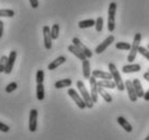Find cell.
Here are the masks:
<instances>
[{"label": "cell", "mask_w": 149, "mask_h": 140, "mask_svg": "<svg viewBox=\"0 0 149 140\" xmlns=\"http://www.w3.org/2000/svg\"><path fill=\"white\" fill-rule=\"evenodd\" d=\"M8 57L7 56H2L0 58V73H3L6 70V65H7Z\"/></svg>", "instance_id": "31"}, {"label": "cell", "mask_w": 149, "mask_h": 140, "mask_svg": "<svg viewBox=\"0 0 149 140\" xmlns=\"http://www.w3.org/2000/svg\"><path fill=\"white\" fill-rule=\"evenodd\" d=\"M72 82H71L70 78H65V79H61L57 80L55 84H54V87L56 89H61V88H66V87H70Z\"/></svg>", "instance_id": "20"}, {"label": "cell", "mask_w": 149, "mask_h": 140, "mask_svg": "<svg viewBox=\"0 0 149 140\" xmlns=\"http://www.w3.org/2000/svg\"><path fill=\"white\" fill-rule=\"evenodd\" d=\"M132 83H133V86H134L135 92H136L137 97L138 98H143V97H144V94H145V91H144V89H143V86H142V84H141V82H139V79H138V78H135Z\"/></svg>", "instance_id": "19"}, {"label": "cell", "mask_w": 149, "mask_h": 140, "mask_svg": "<svg viewBox=\"0 0 149 140\" xmlns=\"http://www.w3.org/2000/svg\"><path fill=\"white\" fill-rule=\"evenodd\" d=\"M138 52L141 53L143 57L145 58L146 60L149 61V49L148 48H145V47H141V46H139V48H138Z\"/></svg>", "instance_id": "30"}, {"label": "cell", "mask_w": 149, "mask_h": 140, "mask_svg": "<svg viewBox=\"0 0 149 140\" xmlns=\"http://www.w3.org/2000/svg\"><path fill=\"white\" fill-rule=\"evenodd\" d=\"M16 56H17V53L15 50H12L10 54H9V57H8V61H7V65H6V70H4V73L6 74H11L12 70H13V66L15 64V60H16Z\"/></svg>", "instance_id": "10"}, {"label": "cell", "mask_w": 149, "mask_h": 140, "mask_svg": "<svg viewBox=\"0 0 149 140\" xmlns=\"http://www.w3.org/2000/svg\"><path fill=\"white\" fill-rule=\"evenodd\" d=\"M77 88H78L80 95H81V97L83 98L84 102H86V108L92 109L94 106V102H93V100H92L91 95H90L89 91H88V89L86 88V85H84V83H83L82 80H78V82H77Z\"/></svg>", "instance_id": "2"}, {"label": "cell", "mask_w": 149, "mask_h": 140, "mask_svg": "<svg viewBox=\"0 0 149 140\" xmlns=\"http://www.w3.org/2000/svg\"><path fill=\"white\" fill-rule=\"evenodd\" d=\"M116 12H117V4L110 2L108 7V21H107V27L110 33H112L116 28Z\"/></svg>", "instance_id": "4"}, {"label": "cell", "mask_w": 149, "mask_h": 140, "mask_svg": "<svg viewBox=\"0 0 149 140\" xmlns=\"http://www.w3.org/2000/svg\"><path fill=\"white\" fill-rule=\"evenodd\" d=\"M68 51L70 53H72L74 57H77L79 59V60H81V61H83L84 59H86V54L82 52L81 50L79 49L77 46H74V44L72 45H70V46H68Z\"/></svg>", "instance_id": "13"}, {"label": "cell", "mask_w": 149, "mask_h": 140, "mask_svg": "<svg viewBox=\"0 0 149 140\" xmlns=\"http://www.w3.org/2000/svg\"><path fill=\"white\" fill-rule=\"evenodd\" d=\"M90 80V88H91V97H92V100H93L94 103L97 102L98 100V85H97V80L94 76H91L89 78Z\"/></svg>", "instance_id": "7"}, {"label": "cell", "mask_w": 149, "mask_h": 140, "mask_svg": "<svg viewBox=\"0 0 149 140\" xmlns=\"http://www.w3.org/2000/svg\"><path fill=\"white\" fill-rule=\"evenodd\" d=\"M97 85L103 88H108V89H113L116 88V84L111 79H101L97 82Z\"/></svg>", "instance_id": "21"}, {"label": "cell", "mask_w": 149, "mask_h": 140, "mask_svg": "<svg viewBox=\"0 0 149 140\" xmlns=\"http://www.w3.org/2000/svg\"><path fill=\"white\" fill-rule=\"evenodd\" d=\"M58 35H60V25L58 24H54L51 27V37L52 39H57L58 38Z\"/></svg>", "instance_id": "27"}, {"label": "cell", "mask_w": 149, "mask_h": 140, "mask_svg": "<svg viewBox=\"0 0 149 140\" xmlns=\"http://www.w3.org/2000/svg\"><path fill=\"white\" fill-rule=\"evenodd\" d=\"M147 48H148V49H149V44H148V46H147Z\"/></svg>", "instance_id": "39"}, {"label": "cell", "mask_w": 149, "mask_h": 140, "mask_svg": "<svg viewBox=\"0 0 149 140\" xmlns=\"http://www.w3.org/2000/svg\"><path fill=\"white\" fill-rule=\"evenodd\" d=\"M36 95H37V99L39 101H42L45 99V86L43 83L37 84V88H36Z\"/></svg>", "instance_id": "22"}, {"label": "cell", "mask_w": 149, "mask_h": 140, "mask_svg": "<svg viewBox=\"0 0 149 140\" xmlns=\"http://www.w3.org/2000/svg\"><path fill=\"white\" fill-rule=\"evenodd\" d=\"M117 122H118V124H119L121 127H122L127 133H132V130H133V127L131 125L130 123L125 120V118L123 117V116H119V117L117 118Z\"/></svg>", "instance_id": "18"}, {"label": "cell", "mask_w": 149, "mask_h": 140, "mask_svg": "<svg viewBox=\"0 0 149 140\" xmlns=\"http://www.w3.org/2000/svg\"><path fill=\"white\" fill-rule=\"evenodd\" d=\"M10 130V127L7 125V124H4L2 122H0V132H2V133H8Z\"/></svg>", "instance_id": "33"}, {"label": "cell", "mask_w": 149, "mask_h": 140, "mask_svg": "<svg viewBox=\"0 0 149 140\" xmlns=\"http://www.w3.org/2000/svg\"><path fill=\"white\" fill-rule=\"evenodd\" d=\"M43 80H45V72L42 70H38L36 74V83L41 84L43 83Z\"/></svg>", "instance_id": "29"}, {"label": "cell", "mask_w": 149, "mask_h": 140, "mask_svg": "<svg viewBox=\"0 0 149 140\" xmlns=\"http://www.w3.org/2000/svg\"><path fill=\"white\" fill-rule=\"evenodd\" d=\"M143 77H144V78H145L147 82H149V71H148V72H146L145 74H144V76H143Z\"/></svg>", "instance_id": "37"}, {"label": "cell", "mask_w": 149, "mask_h": 140, "mask_svg": "<svg viewBox=\"0 0 149 140\" xmlns=\"http://www.w3.org/2000/svg\"><path fill=\"white\" fill-rule=\"evenodd\" d=\"M92 76L100 79H112V75L110 74V72H104L101 70H94L92 72Z\"/></svg>", "instance_id": "15"}, {"label": "cell", "mask_w": 149, "mask_h": 140, "mask_svg": "<svg viewBox=\"0 0 149 140\" xmlns=\"http://www.w3.org/2000/svg\"><path fill=\"white\" fill-rule=\"evenodd\" d=\"M98 95H101L102 98L104 99L107 103H111L112 102V97L109 95L107 91L105 90L104 88L101 87V86H98Z\"/></svg>", "instance_id": "23"}, {"label": "cell", "mask_w": 149, "mask_h": 140, "mask_svg": "<svg viewBox=\"0 0 149 140\" xmlns=\"http://www.w3.org/2000/svg\"><path fill=\"white\" fill-rule=\"evenodd\" d=\"M141 40H142V34L141 33H136L134 36V40H133V44L131 46V51L127 56V62L132 63L133 61L135 60L136 58V54L138 52V48H139V44H141Z\"/></svg>", "instance_id": "3"}, {"label": "cell", "mask_w": 149, "mask_h": 140, "mask_svg": "<svg viewBox=\"0 0 149 140\" xmlns=\"http://www.w3.org/2000/svg\"><path fill=\"white\" fill-rule=\"evenodd\" d=\"M15 12L11 9H0V18H13Z\"/></svg>", "instance_id": "25"}, {"label": "cell", "mask_w": 149, "mask_h": 140, "mask_svg": "<svg viewBox=\"0 0 149 140\" xmlns=\"http://www.w3.org/2000/svg\"><path fill=\"white\" fill-rule=\"evenodd\" d=\"M3 22L0 20V38L2 37V35H3Z\"/></svg>", "instance_id": "35"}, {"label": "cell", "mask_w": 149, "mask_h": 140, "mask_svg": "<svg viewBox=\"0 0 149 140\" xmlns=\"http://www.w3.org/2000/svg\"><path fill=\"white\" fill-rule=\"evenodd\" d=\"M82 73H83V77L86 79H89L91 77V74H92V72H91V64H90V61L88 60V58L82 61Z\"/></svg>", "instance_id": "14"}, {"label": "cell", "mask_w": 149, "mask_h": 140, "mask_svg": "<svg viewBox=\"0 0 149 140\" xmlns=\"http://www.w3.org/2000/svg\"><path fill=\"white\" fill-rule=\"evenodd\" d=\"M145 139H146V140H149V135H148V136H147V137H146Z\"/></svg>", "instance_id": "38"}, {"label": "cell", "mask_w": 149, "mask_h": 140, "mask_svg": "<svg viewBox=\"0 0 149 140\" xmlns=\"http://www.w3.org/2000/svg\"><path fill=\"white\" fill-rule=\"evenodd\" d=\"M95 25V20L93 19H89V20H84V21H80L78 23L79 28H90Z\"/></svg>", "instance_id": "24"}, {"label": "cell", "mask_w": 149, "mask_h": 140, "mask_svg": "<svg viewBox=\"0 0 149 140\" xmlns=\"http://www.w3.org/2000/svg\"><path fill=\"white\" fill-rule=\"evenodd\" d=\"M142 70V66L139 64H127V65H123L122 66V72L124 74H129V73H136L139 72Z\"/></svg>", "instance_id": "17"}, {"label": "cell", "mask_w": 149, "mask_h": 140, "mask_svg": "<svg viewBox=\"0 0 149 140\" xmlns=\"http://www.w3.org/2000/svg\"><path fill=\"white\" fill-rule=\"evenodd\" d=\"M68 95H69V97L74 100V103L78 106L79 109L83 110V109H86V108L84 100H83V98L81 97V95L77 92V90H74V89H72V88H69V89H68Z\"/></svg>", "instance_id": "5"}, {"label": "cell", "mask_w": 149, "mask_h": 140, "mask_svg": "<svg viewBox=\"0 0 149 140\" xmlns=\"http://www.w3.org/2000/svg\"><path fill=\"white\" fill-rule=\"evenodd\" d=\"M95 30L97 33H101L103 30V27H104V19L102 16H98L96 20H95Z\"/></svg>", "instance_id": "26"}, {"label": "cell", "mask_w": 149, "mask_h": 140, "mask_svg": "<svg viewBox=\"0 0 149 140\" xmlns=\"http://www.w3.org/2000/svg\"><path fill=\"white\" fill-rule=\"evenodd\" d=\"M131 44L129 42H119L116 44V49L118 50H130L131 49Z\"/></svg>", "instance_id": "28"}, {"label": "cell", "mask_w": 149, "mask_h": 140, "mask_svg": "<svg viewBox=\"0 0 149 140\" xmlns=\"http://www.w3.org/2000/svg\"><path fill=\"white\" fill-rule=\"evenodd\" d=\"M16 88H17V84L15 83V82H12V83L8 84V86L6 87V92L11 94V92H13L14 90H16Z\"/></svg>", "instance_id": "32"}, {"label": "cell", "mask_w": 149, "mask_h": 140, "mask_svg": "<svg viewBox=\"0 0 149 140\" xmlns=\"http://www.w3.org/2000/svg\"><path fill=\"white\" fill-rule=\"evenodd\" d=\"M125 89L127 91V95H129V99H130L132 102H136L137 101V95H136V92H135V89H134V86H133V83H132V80L127 79L125 80Z\"/></svg>", "instance_id": "11"}, {"label": "cell", "mask_w": 149, "mask_h": 140, "mask_svg": "<svg viewBox=\"0 0 149 140\" xmlns=\"http://www.w3.org/2000/svg\"><path fill=\"white\" fill-rule=\"evenodd\" d=\"M108 68H109L110 74L112 75V79H113V82H115V84H116V87L118 88V90L119 91H123L124 89H125V85H124V83H123L122 77H121V75H120V73H119V71H118L117 66H116V64H113V63H109Z\"/></svg>", "instance_id": "1"}, {"label": "cell", "mask_w": 149, "mask_h": 140, "mask_svg": "<svg viewBox=\"0 0 149 140\" xmlns=\"http://www.w3.org/2000/svg\"><path fill=\"white\" fill-rule=\"evenodd\" d=\"M42 33H43V42H45V47L47 50H50L52 48V37H51V28L45 25L42 28Z\"/></svg>", "instance_id": "9"}, {"label": "cell", "mask_w": 149, "mask_h": 140, "mask_svg": "<svg viewBox=\"0 0 149 140\" xmlns=\"http://www.w3.org/2000/svg\"><path fill=\"white\" fill-rule=\"evenodd\" d=\"M37 120H38V111L36 109H31L29 111V122H28V129L31 133L37 130Z\"/></svg>", "instance_id": "6"}, {"label": "cell", "mask_w": 149, "mask_h": 140, "mask_svg": "<svg viewBox=\"0 0 149 140\" xmlns=\"http://www.w3.org/2000/svg\"><path fill=\"white\" fill-rule=\"evenodd\" d=\"M65 62H66V57L61 56V57L56 58L55 60H53L52 62L48 65V70H49V71H53V70L57 68L60 65H62L63 63H65Z\"/></svg>", "instance_id": "16"}, {"label": "cell", "mask_w": 149, "mask_h": 140, "mask_svg": "<svg viewBox=\"0 0 149 140\" xmlns=\"http://www.w3.org/2000/svg\"><path fill=\"white\" fill-rule=\"evenodd\" d=\"M113 42H115V36H113V35H110V36H108L105 40H103V42H101L100 45L97 46L94 51H95L96 54H101V53L104 52L105 50L107 49Z\"/></svg>", "instance_id": "8"}, {"label": "cell", "mask_w": 149, "mask_h": 140, "mask_svg": "<svg viewBox=\"0 0 149 140\" xmlns=\"http://www.w3.org/2000/svg\"><path fill=\"white\" fill-rule=\"evenodd\" d=\"M29 4L31 8H34V9H37L39 7V1L38 0H29Z\"/></svg>", "instance_id": "34"}, {"label": "cell", "mask_w": 149, "mask_h": 140, "mask_svg": "<svg viewBox=\"0 0 149 140\" xmlns=\"http://www.w3.org/2000/svg\"><path fill=\"white\" fill-rule=\"evenodd\" d=\"M72 44H74V46H77L79 49L81 50L82 52L86 54V57L88 58V59H90V58H92V56H93V53H92V51L86 47L84 44H82L81 42H80V39L77 37H74V39H72Z\"/></svg>", "instance_id": "12"}, {"label": "cell", "mask_w": 149, "mask_h": 140, "mask_svg": "<svg viewBox=\"0 0 149 140\" xmlns=\"http://www.w3.org/2000/svg\"><path fill=\"white\" fill-rule=\"evenodd\" d=\"M143 98L145 99V101H149V89L144 94V97H143Z\"/></svg>", "instance_id": "36"}]
</instances>
